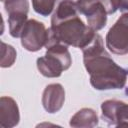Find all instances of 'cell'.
Returning <instances> with one entry per match:
<instances>
[{
	"mask_svg": "<svg viewBox=\"0 0 128 128\" xmlns=\"http://www.w3.org/2000/svg\"><path fill=\"white\" fill-rule=\"evenodd\" d=\"M83 63L90 75V84L96 90L124 88L128 70L119 66L106 51L103 38L96 33L90 43L82 49Z\"/></svg>",
	"mask_w": 128,
	"mask_h": 128,
	"instance_id": "6da1fadb",
	"label": "cell"
},
{
	"mask_svg": "<svg viewBox=\"0 0 128 128\" xmlns=\"http://www.w3.org/2000/svg\"><path fill=\"white\" fill-rule=\"evenodd\" d=\"M97 31L83 22L80 15L66 18L51 24L48 28V38L45 47L53 43H62L66 46L80 48L87 46L94 38Z\"/></svg>",
	"mask_w": 128,
	"mask_h": 128,
	"instance_id": "7a4b0ae2",
	"label": "cell"
},
{
	"mask_svg": "<svg viewBox=\"0 0 128 128\" xmlns=\"http://www.w3.org/2000/svg\"><path fill=\"white\" fill-rule=\"evenodd\" d=\"M67 47L62 43H53L46 47L45 55L36 60V66L41 75L47 78H57L63 71L70 68L72 57Z\"/></svg>",
	"mask_w": 128,
	"mask_h": 128,
	"instance_id": "3957f363",
	"label": "cell"
},
{
	"mask_svg": "<svg viewBox=\"0 0 128 128\" xmlns=\"http://www.w3.org/2000/svg\"><path fill=\"white\" fill-rule=\"evenodd\" d=\"M105 43L107 49L116 55L128 54V13H122L108 30Z\"/></svg>",
	"mask_w": 128,
	"mask_h": 128,
	"instance_id": "277c9868",
	"label": "cell"
},
{
	"mask_svg": "<svg viewBox=\"0 0 128 128\" xmlns=\"http://www.w3.org/2000/svg\"><path fill=\"white\" fill-rule=\"evenodd\" d=\"M47 38L48 29L43 22L36 19H28L20 36L22 47L29 52L41 50L46 45Z\"/></svg>",
	"mask_w": 128,
	"mask_h": 128,
	"instance_id": "5b68a950",
	"label": "cell"
},
{
	"mask_svg": "<svg viewBox=\"0 0 128 128\" xmlns=\"http://www.w3.org/2000/svg\"><path fill=\"white\" fill-rule=\"evenodd\" d=\"M77 9L87 19V25L95 31L106 26L107 12L101 0H76Z\"/></svg>",
	"mask_w": 128,
	"mask_h": 128,
	"instance_id": "8992f818",
	"label": "cell"
},
{
	"mask_svg": "<svg viewBox=\"0 0 128 128\" xmlns=\"http://www.w3.org/2000/svg\"><path fill=\"white\" fill-rule=\"evenodd\" d=\"M101 118L110 126H128V104L116 99L102 102Z\"/></svg>",
	"mask_w": 128,
	"mask_h": 128,
	"instance_id": "52a82bcc",
	"label": "cell"
},
{
	"mask_svg": "<svg viewBox=\"0 0 128 128\" xmlns=\"http://www.w3.org/2000/svg\"><path fill=\"white\" fill-rule=\"evenodd\" d=\"M42 105L46 112L54 114L60 111L65 102V89L60 83L48 84L42 93Z\"/></svg>",
	"mask_w": 128,
	"mask_h": 128,
	"instance_id": "ba28073f",
	"label": "cell"
},
{
	"mask_svg": "<svg viewBox=\"0 0 128 128\" xmlns=\"http://www.w3.org/2000/svg\"><path fill=\"white\" fill-rule=\"evenodd\" d=\"M20 121V113L17 102L9 96L0 98V125L4 128H13Z\"/></svg>",
	"mask_w": 128,
	"mask_h": 128,
	"instance_id": "9c48e42d",
	"label": "cell"
},
{
	"mask_svg": "<svg viewBox=\"0 0 128 128\" xmlns=\"http://www.w3.org/2000/svg\"><path fill=\"white\" fill-rule=\"evenodd\" d=\"M98 123V115L94 109L82 108L71 117L69 125L74 128H92L97 126Z\"/></svg>",
	"mask_w": 128,
	"mask_h": 128,
	"instance_id": "30bf717a",
	"label": "cell"
},
{
	"mask_svg": "<svg viewBox=\"0 0 128 128\" xmlns=\"http://www.w3.org/2000/svg\"><path fill=\"white\" fill-rule=\"evenodd\" d=\"M80 15L77 5H76V0H61L57 7L55 8L54 12L52 13L51 16V24L57 23L59 21H62L66 18Z\"/></svg>",
	"mask_w": 128,
	"mask_h": 128,
	"instance_id": "8fae6325",
	"label": "cell"
},
{
	"mask_svg": "<svg viewBox=\"0 0 128 128\" xmlns=\"http://www.w3.org/2000/svg\"><path fill=\"white\" fill-rule=\"evenodd\" d=\"M28 14H12L8 15V26L9 34L13 38H20L22 30L26 22L28 21Z\"/></svg>",
	"mask_w": 128,
	"mask_h": 128,
	"instance_id": "7c38bea8",
	"label": "cell"
},
{
	"mask_svg": "<svg viewBox=\"0 0 128 128\" xmlns=\"http://www.w3.org/2000/svg\"><path fill=\"white\" fill-rule=\"evenodd\" d=\"M4 9L8 15L12 14H28L29 1L28 0H1Z\"/></svg>",
	"mask_w": 128,
	"mask_h": 128,
	"instance_id": "4fadbf2b",
	"label": "cell"
},
{
	"mask_svg": "<svg viewBox=\"0 0 128 128\" xmlns=\"http://www.w3.org/2000/svg\"><path fill=\"white\" fill-rule=\"evenodd\" d=\"M60 1L61 0H32V7L37 14L47 17L54 12Z\"/></svg>",
	"mask_w": 128,
	"mask_h": 128,
	"instance_id": "5bb4252c",
	"label": "cell"
},
{
	"mask_svg": "<svg viewBox=\"0 0 128 128\" xmlns=\"http://www.w3.org/2000/svg\"><path fill=\"white\" fill-rule=\"evenodd\" d=\"M17 52L15 48L10 45L5 43L4 41H1V62L0 66L2 68H8L11 67L15 60H16Z\"/></svg>",
	"mask_w": 128,
	"mask_h": 128,
	"instance_id": "9a60e30c",
	"label": "cell"
},
{
	"mask_svg": "<svg viewBox=\"0 0 128 128\" xmlns=\"http://www.w3.org/2000/svg\"><path fill=\"white\" fill-rule=\"evenodd\" d=\"M107 14H113L115 13L119 8L121 4V0H101Z\"/></svg>",
	"mask_w": 128,
	"mask_h": 128,
	"instance_id": "2e32d148",
	"label": "cell"
},
{
	"mask_svg": "<svg viewBox=\"0 0 128 128\" xmlns=\"http://www.w3.org/2000/svg\"><path fill=\"white\" fill-rule=\"evenodd\" d=\"M119 9L122 13H128V0H121Z\"/></svg>",
	"mask_w": 128,
	"mask_h": 128,
	"instance_id": "e0dca14e",
	"label": "cell"
}]
</instances>
